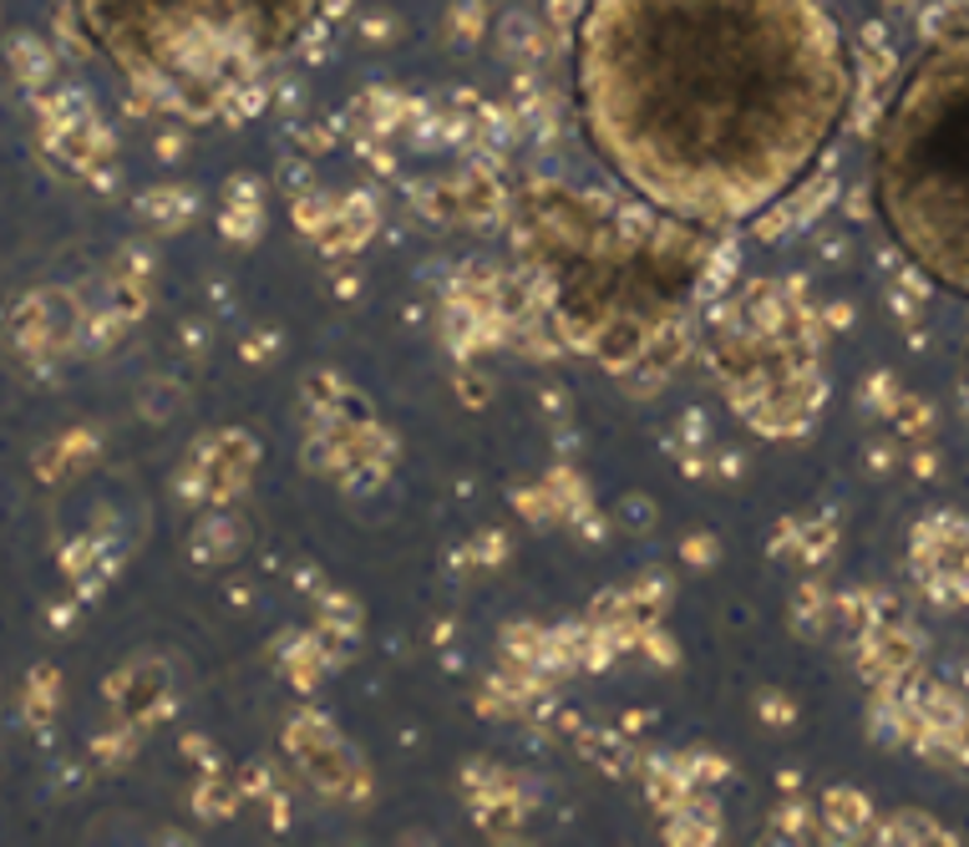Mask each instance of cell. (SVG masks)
Listing matches in <instances>:
<instances>
[{"mask_svg": "<svg viewBox=\"0 0 969 847\" xmlns=\"http://www.w3.org/2000/svg\"><path fill=\"white\" fill-rule=\"evenodd\" d=\"M868 193L894 249L969 305V21L904 72L874 132Z\"/></svg>", "mask_w": 969, "mask_h": 847, "instance_id": "7a4b0ae2", "label": "cell"}, {"mask_svg": "<svg viewBox=\"0 0 969 847\" xmlns=\"http://www.w3.org/2000/svg\"><path fill=\"white\" fill-rule=\"evenodd\" d=\"M82 31L137 92L214 108L269 76L330 0H72Z\"/></svg>", "mask_w": 969, "mask_h": 847, "instance_id": "3957f363", "label": "cell"}, {"mask_svg": "<svg viewBox=\"0 0 969 847\" xmlns=\"http://www.w3.org/2000/svg\"><path fill=\"white\" fill-rule=\"evenodd\" d=\"M569 86L620 188L721 234L807 183L858 72L827 0H589Z\"/></svg>", "mask_w": 969, "mask_h": 847, "instance_id": "6da1fadb", "label": "cell"}]
</instances>
